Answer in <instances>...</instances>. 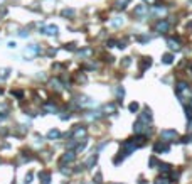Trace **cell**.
<instances>
[{"mask_svg":"<svg viewBox=\"0 0 192 184\" xmlns=\"http://www.w3.org/2000/svg\"><path fill=\"white\" fill-rule=\"evenodd\" d=\"M74 157H76V150H68L66 154H64L62 157H61L59 164H66V162H71V160H74Z\"/></svg>","mask_w":192,"mask_h":184,"instance_id":"2","label":"cell"},{"mask_svg":"<svg viewBox=\"0 0 192 184\" xmlns=\"http://www.w3.org/2000/svg\"><path fill=\"white\" fill-rule=\"evenodd\" d=\"M44 110H47V111H56V106L51 105V103H49V105L46 103V105H44Z\"/></svg>","mask_w":192,"mask_h":184,"instance_id":"18","label":"cell"},{"mask_svg":"<svg viewBox=\"0 0 192 184\" xmlns=\"http://www.w3.org/2000/svg\"><path fill=\"white\" fill-rule=\"evenodd\" d=\"M168 44H170V47H172V49H179V44H177L175 41H174V39H168Z\"/></svg>","mask_w":192,"mask_h":184,"instance_id":"17","label":"cell"},{"mask_svg":"<svg viewBox=\"0 0 192 184\" xmlns=\"http://www.w3.org/2000/svg\"><path fill=\"white\" fill-rule=\"evenodd\" d=\"M116 93H118V98H123V88H121V86H118V88H116Z\"/></svg>","mask_w":192,"mask_h":184,"instance_id":"20","label":"cell"},{"mask_svg":"<svg viewBox=\"0 0 192 184\" xmlns=\"http://www.w3.org/2000/svg\"><path fill=\"white\" fill-rule=\"evenodd\" d=\"M150 64H152V61H150L148 57H145V61H143V63H140V68H142V69H147Z\"/></svg>","mask_w":192,"mask_h":184,"instance_id":"13","label":"cell"},{"mask_svg":"<svg viewBox=\"0 0 192 184\" xmlns=\"http://www.w3.org/2000/svg\"><path fill=\"white\" fill-rule=\"evenodd\" d=\"M30 179H32V172H29L27 176H25V182H30Z\"/></svg>","mask_w":192,"mask_h":184,"instance_id":"23","label":"cell"},{"mask_svg":"<svg viewBox=\"0 0 192 184\" xmlns=\"http://www.w3.org/2000/svg\"><path fill=\"white\" fill-rule=\"evenodd\" d=\"M155 27H157V30H160V32H164V30H168V22H158Z\"/></svg>","mask_w":192,"mask_h":184,"instance_id":"9","label":"cell"},{"mask_svg":"<svg viewBox=\"0 0 192 184\" xmlns=\"http://www.w3.org/2000/svg\"><path fill=\"white\" fill-rule=\"evenodd\" d=\"M155 184H170V181L165 179V177H158V179L155 181Z\"/></svg>","mask_w":192,"mask_h":184,"instance_id":"16","label":"cell"},{"mask_svg":"<svg viewBox=\"0 0 192 184\" xmlns=\"http://www.w3.org/2000/svg\"><path fill=\"white\" fill-rule=\"evenodd\" d=\"M39 177H40V182H42V184H49V182H51V176H49L47 172H40Z\"/></svg>","mask_w":192,"mask_h":184,"instance_id":"6","label":"cell"},{"mask_svg":"<svg viewBox=\"0 0 192 184\" xmlns=\"http://www.w3.org/2000/svg\"><path fill=\"white\" fill-rule=\"evenodd\" d=\"M86 132H88V130H86L84 127L78 125V127L72 130V137H74V139H81V137H84V135H86Z\"/></svg>","mask_w":192,"mask_h":184,"instance_id":"3","label":"cell"},{"mask_svg":"<svg viewBox=\"0 0 192 184\" xmlns=\"http://www.w3.org/2000/svg\"><path fill=\"white\" fill-rule=\"evenodd\" d=\"M190 108H192V106H190Z\"/></svg>","mask_w":192,"mask_h":184,"instance_id":"24","label":"cell"},{"mask_svg":"<svg viewBox=\"0 0 192 184\" xmlns=\"http://www.w3.org/2000/svg\"><path fill=\"white\" fill-rule=\"evenodd\" d=\"M170 150V147H168V144H165L164 140L162 142H157L155 145H153V152H157V154H162V152H168Z\"/></svg>","mask_w":192,"mask_h":184,"instance_id":"1","label":"cell"},{"mask_svg":"<svg viewBox=\"0 0 192 184\" xmlns=\"http://www.w3.org/2000/svg\"><path fill=\"white\" fill-rule=\"evenodd\" d=\"M37 51H39V47H37V46H30V47H27V49H25V54H36Z\"/></svg>","mask_w":192,"mask_h":184,"instance_id":"12","label":"cell"},{"mask_svg":"<svg viewBox=\"0 0 192 184\" xmlns=\"http://www.w3.org/2000/svg\"><path fill=\"white\" fill-rule=\"evenodd\" d=\"M96 159H98V156H96V154H93V156L91 157H89V159L88 160H86V167H93V166H94V164H96Z\"/></svg>","mask_w":192,"mask_h":184,"instance_id":"8","label":"cell"},{"mask_svg":"<svg viewBox=\"0 0 192 184\" xmlns=\"http://www.w3.org/2000/svg\"><path fill=\"white\" fill-rule=\"evenodd\" d=\"M44 34H49V36H56V34H57V27H56V25H49V27L44 29Z\"/></svg>","mask_w":192,"mask_h":184,"instance_id":"5","label":"cell"},{"mask_svg":"<svg viewBox=\"0 0 192 184\" xmlns=\"http://www.w3.org/2000/svg\"><path fill=\"white\" fill-rule=\"evenodd\" d=\"M103 110H104V111H115L116 108H115V105H106V106L103 108Z\"/></svg>","mask_w":192,"mask_h":184,"instance_id":"19","label":"cell"},{"mask_svg":"<svg viewBox=\"0 0 192 184\" xmlns=\"http://www.w3.org/2000/svg\"><path fill=\"white\" fill-rule=\"evenodd\" d=\"M125 4H128V0H120V2H118V7L123 8V7H125Z\"/></svg>","mask_w":192,"mask_h":184,"instance_id":"22","label":"cell"},{"mask_svg":"<svg viewBox=\"0 0 192 184\" xmlns=\"http://www.w3.org/2000/svg\"><path fill=\"white\" fill-rule=\"evenodd\" d=\"M152 120V113L150 111H145V113H142V117H140V122H150Z\"/></svg>","mask_w":192,"mask_h":184,"instance_id":"10","label":"cell"},{"mask_svg":"<svg viewBox=\"0 0 192 184\" xmlns=\"http://www.w3.org/2000/svg\"><path fill=\"white\" fill-rule=\"evenodd\" d=\"M57 137H61V132L56 130V128H52V130L47 132V139H57Z\"/></svg>","mask_w":192,"mask_h":184,"instance_id":"7","label":"cell"},{"mask_svg":"<svg viewBox=\"0 0 192 184\" xmlns=\"http://www.w3.org/2000/svg\"><path fill=\"white\" fill-rule=\"evenodd\" d=\"M172 61H174V56H172V54H165V56H164V63H165V64H170Z\"/></svg>","mask_w":192,"mask_h":184,"instance_id":"14","label":"cell"},{"mask_svg":"<svg viewBox=\"0 0 192 184\" xmlns=\"http://www.w3.org/2000/svg\"><path fill=\"white\" fill-rule=\"evenodd\" d=\"M170 166H168V164H160V171L162 172H170Z\"/></svg>","mask_w":192,"mask_h":184,"instance_id":"15","label":"cell"},{"mask_svg":"<svg viewBox=\"0 0 192 184\" xmlns=\"http://www.w3.org/2000/svg\"><path fill=\"white\" fill-rule=\"evenodd\" d=\"M162 137L164 139H174V137H177V132L175 130H164L162 132Z\"/></svg>","mask_w":192,"mask_h":184,"instance_id":"4","label":"cell"},{"mask_svg":"<svg viewBox=\"0 0 192 184\" xmlns=\"http://www.w3.org/2000/svg\"><path fill=\"white\" fill-rule=\"evenodd\" d=\"M138 110V103H132L130 105V111H136Z\"/></svg>","mask_w":192,"mask_h":184,"instance_id":"21","label":"cell"},{"mask_svg":"<svg viewBox=\"0 0 192 184\" xmlns=\"http://www.w3.org/2000/svg\"><path fill=\"white\" fill-rule=\"evenodd\" d=\"M135 132H136V134H140V132H145V125H143V122H136V123H135Z\"/></svg>","mask_w":192,"mask_h":184,"instance_id":"11","label":"cell"}]
</instances>
